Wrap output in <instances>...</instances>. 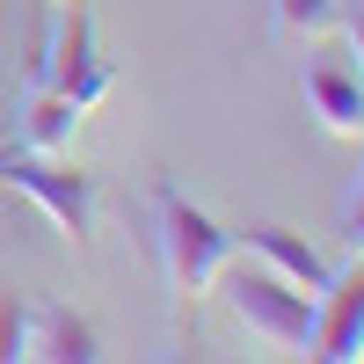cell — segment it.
<instances>
[{"mask_svg": "<svg viewBox=\"0 0 364 364\" xmlns=\"http://www.w3.org/2000/svg\"><path fill=\"white\" fill-rule=\"evenodd\" d=\"M336 37H350V58H357V73H364V8H357V0L343 8V29H336Z\"/></svg>", "mask_w": 364, "mask_h": 364, "instance_id": "cell-13", "label": "cell"}, {"mask_svg": "<svg viewBox=\"0 0 364 364\" xmlns=\"http://www.w3.org/2000/svg\"><path fill=\"white\" fill-rule=\"evenodd\" d=\"M154 255H161V284H168L175 321H190L197 299L219 284V269L240 255V240L204 204H190L175 182H154Z\"/></svg>", "mask_w": 364, "mask_h": 364, "instance_id": "cell-1", "label": "cell"}, {"mask_svg": "<svg viewBox=\"0 0 364 364\" xmlns=\"http://www.w3.org/2000/svg\"><path fill=\"white\" fill-rule=\"evenodd\" d=\"M22 343H29V306H22L15 291H0V364H15Z\"/></svg>", "mask_w": 364, "mask_h": 364, "instance_id": "cell-11", "label": "cell"}, {"mask_svg": "<svg viewBox=\"0 0 364 364\" xmlns=\"http://www.w3.org/2000/svg\"><path fill=\"white\" fill-rule=\"evenodd\" d=\"M0 182L22 190L51 219V233L95 240V175L66 168V154H29V146H0Z\"/></svg>", "mask_w": 364, "mask_h": 364, "instance_id": "cell-2", "label": "cell"}, {"mask_svg": "<svg viewBox=\"0 0 364 364\" xmlns=\"http://www.w3.org/2000/svg\"><path fill=\"white\" fill-rule=\"evenodd\" d=\"M226 277V306H233V321L248 328V336H262V343H277V350H306V336H314V299L299 291L291 277H277V269H219Z\"/></svg>", "mask_w": 364, "mask_h": 364, "instance_id": "cell-3", "label": "cell"}, {"mask_svg": "<svg viewBox=\"0 0 364 364\" xmlns=\"http://www.w3.org/2000/svg\"><path fill=\"white\" fill-rule=\"evenodd\" d=\"M350 0H269V37L277 44H328L343 29Z\"/></svg>", "mask_w": 364, "mask_h": 364, "instance_id": "cell-10", "label": "cell"}, {"mask_svg": "<svg viewBox=\"0 0 364 364\" xmlns=\"http://www.w3.org/2000/svg\"><path fill=\"white\" fill-rule=\"evenodd\" d=\"M29 87H51V95H66L80 109H95L109 87H117V73L102 66V51H95V15H87L80 0L51 22V44H44L37 66H29Z\"/></svg>", "mask_w": 364, "mask_h": 364, "instance_id": "cell-4", "label": "cell"}, {"mask_svg": "<svg viewBox=\"0 0 364 364\" xmlns=\"http://www.w3.org/2000/svg\"><path fill=\"white\" fill-rule=\"evenodd\" d=\"M336 233H343V248H350V255H364V175H357V190L343 197V219H336Z\"/></svg>", "mask_w": 364, "mask_h": 364, "instance_id": "cell-12", "label": "cell"}, {"mask_svg": "<svg viewBox=\"0 0 364 364\" xmlns=\"http://www.w3.org/2000/svg\"><path fill=\"white\" fill-rule=\"evenodd\" d=\"M22 357H44V364H95L102 357V336L95 321L73 314V306H29V343Z\"/></svg>", "mask_w": 364, "mask_h": 364, "instance_id": "cell-8", "label": "cell"}, {"mask_svg": "<svg viewBox=\"0 0 364 364\" xmlns=\"http://www.w3.org/2000/svg\"><path fill=\"white\" fill-rule=\"evenodd\" d=\"M233 240H240V248H255L269 269H277V277H291L306 299H321L328 284H336V262H328L306 233H291V226H277V219H255L248 233H233Z\"/></svg>", "mask_w": 364, "mask_h": 364, "instance_id": "cell-7", "label": "cell"}, {"mask_svg": "<svg viewBox=\"0 0 364 364\" xmlns=\"http://www.w3.org/2000/svg\"><path fill=\"white\" fill-rule=\"evenodd\" d=\"M299 95H306V117L328 139H364V73L343 66V58H306L299 66Z\"/></svg>", "mask_w": 364, "mask_h": 364, "instance_id": "cell-6", "label": "cell"}, {"mask_svg": "<svg viewBox=\"0 0 364 364\" xmlns=\"http://www.w3.org/2000/svg\"><path fill=\"white\" fill-rule=\"evenodd\" d=\"M306 350L328 357V364H357L364 357V255H357V269H336V284L314 299Z\"/></svg>", "mask_w": 364, "mask_h": 364, "instance_id": "cell-5", "label": "cell"}, {"mask_svg": "<svg viewBox=\"0 0 364 364\" xmlns=\"http://www.w3.org/2000/svg\"><path fill=\"white\" fill-rule=\"evenodd\" d=\"M80 124H87V109L66 102V95H51V87H29L22 95V146L29 154H73Z\"/></svg>", "mask_w": 364, "mask_h": 364, "instance_id": "cell-9", "label": "cell"}]
</instances>
